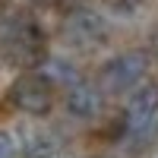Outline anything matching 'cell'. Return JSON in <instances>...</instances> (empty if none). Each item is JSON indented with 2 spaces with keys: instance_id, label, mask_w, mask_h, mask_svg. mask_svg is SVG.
<instances>
[{
  "instance_id": "1",
  "label": "cell",
  "mask_w": 158,
  "mask_h": 158,
  "mask_svg": "<svg viewBox=\"0 0 158 158\" xmlns=\"http://www.w3.org/2000/svg\"><path fill=\"white\" fill-rule=\"evenodd\" d=\"M158 133V85L142 82L133 89L123 111V136L133 149H146Z\"/></svg>"
},
{
  "instance_id": "2",
  "label": "cell",
  "mask_w": 158,
  "mask_h": 158,
  "mask_svg": "<svg viewBox=\"0 0 158 158\" xmlns=\"http://www.w3.org/2000/svg\"><path fill=\"white\" fill-rule=\"evenodd\" d=\"M149 73V57L142 51H127V54L111 57L98 70V89L108 95H120V92H133L142 85Z\"/></svg>"
},
{
  "instance_id": "3",
  "label": "cell",
  "mask_w": 158,
  "mask_h": 158,
  "mask_svg": "<svg viewBox=\"0 0 158 158\" xmlns=\"http://www.w3.org/2000/svg\"><path fill=\"white\" fill-rule=\"evenodd\" d=\"M10 104L29 117H44L54 108V92H51V82L41 73H25L19 76L10 89Z\"/></svg>"
},
{
  "instance_id": "4",
  "label": "cell",
  "mask_w": 158,
  "mask_h": 158,
  "mask_svg": "<svg viewBox=\"0 0 158 158\" xmlns=\"http://www.w3.org/2000/svg\"><path fill=\"white\" fill-rule=\"evenodd\" d=\"M3 44L16 63H32L41 54V32L32 19H10L3 32Z\"/></svg>"
},
{
  "instance_id": "5",
  "label": "cell",
  "mask_w": 158,
  "mask_h": 158,
  "mask_svg": "<svg viewBox=\"0 0 158 158\" xmlns=\"http://www.w3.org/2000/svg\"><path fill=\"white\" fill-rule=\"evenodd\" d=\"M63 32L76 48H95L104 41V19L98 16L95 10H73L67 22H63Z\"/></svg>"
},
{
  "instance_id": "6",
  "label": "cell",
  "mask_w": 158,
  "mask_h": 158,
  "mask_svg": "<svg viewBox=\"0 0 158 158\" xmlns=\"http://www.w3.org/2000/svg\"><path fill=\"white\" fill-rule=\"evenodd\" d=\"M101 104H104V92L92 82H82L79 79L76 85L67 89V111L79 120H92V117L101 114Z\"/></svg>"
},
{
  "instance_id": "7",
  "label": "cell",
  "mask_w": 158,
  "mask_h": 158,
  "mask_svg": "<svg viewBox=\"0 0 158 158\" xmlns=\"http://www.w3.org/2000/svg\"><path fill=\"white\" fill-rule=\"evenodd\" d=\"M60 152H63L60 139L48 130H35L25 136V158H60Z\"/></svg>"
},
{
  "instance_id": "8",
  "label": "cell",
  "mask_w": 158,
  "mask_h": 158,
  "mask_svg": "<svg viewBox=\"0 0 158 158\" xmlns=\"http://www.w3.org/2000/svg\"><path fill=\"white\" fill-rule=\"evenodd\" d=\"M38 73H41L51 85H67V89H70V85L79 82V70L73 67L70 60H63V57H48Z\"/></svg>"
},
{
  "instance_id": "9",
  "label": "cell",
  "mask_w": 158,
  "mask_h": 158,
  "mask_svg": "<svg viewBox=\"0 0 158 158\" xmlns=\"http://www.w3.org/2000/svg\"><path fill=\"white\" fill-rule=\"evenodd\" d=\"M0 158H16V139L6 130H0Z\"/></svg>"
}]
</instances>
